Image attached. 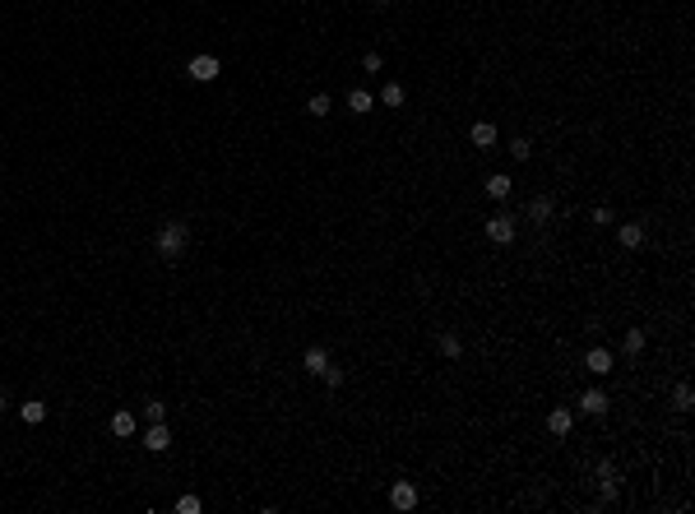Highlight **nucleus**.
<instances>
[{
  "label": "nucleus",
  "instance_id": "obj_23",
  "mask_svg": "<svg viewBox=\"0 0 695 514\" xmlns=\"http://www.w3.org/2000/svg\"><path fill=\"white\" fill-rule=\"evenodd\" d=\"M510 158H515V162H524V158H533V144H528V140H515V144H510Z\"/></svg>",
  "mask_w": 695,
  "mask_h": 514
},
{
  "label": "nucleus",
  "instance_id": "obj_16",
  "mask_svg": "<svg viewBox=\"0 0 695 514\" xmlns=\"http://www.w3.org/2000/svg\"><path fill=\"white\" fill-rule=\"evenodd\" d=\"M468 140L478 144V149H492V144H496V125L492 121H478L473 130H468Z\"/></svg>",
  "mask_w": 695,
  "mask_h": 514
},
{
  "label": "nucleus",
  "instance_id": "obj_21",
  "mask_svg": "<svg viewBox=\"0 0 695 514\" xmlns=\"http://www.w3.org/2000/svg\"><path fill=\"white\" fill-rule=\"evenodd\" d=\"M403 97H408L403 84H385V88H380V102H385V107H403Z\"/></svg>",
  "mask_w": 695,
  "mask_h": 514
},
{
  "label": "nucleus",
  "instance_id": "obj_5",
  "mask_svg": "<svg viewBox=\"0 0 695 514\" xmlns=\"http://www.w3.org/2000/svg\"><path fill=\"white\" fill-rule=\"evenodd\" d=\"M552 218H556V200H552V195H538V200H528V222L547 227Z\"/></svg>",
  "mask_w": 695,
  "mask_h": 514
},
{
  "label": "nucleus",
  "instance_id": "obj_17",
  "mask_svg": "<svg viewBox=\"0 0 695 514\" xmlns=\"http://www.w3.org/2000/svg\"><path fill=\"white\" fill-rule=\"evenodd\" d=\"M371 107H376V97H371V88H353V93H348V111H357V116H367Z\"/></svg>",
  "mask_w": 695,
  "mask_h": 514
},
{
  "label": "nucleus",
  "instance_id": "obj_19",
  "mask_svg": "<svg viewBox=\"0 0 695 514\" xmlns=\"http://www.w3.org/2000/svg\"><path fill=\"white\" fill-rule=\"evenodd\" d=\"M672 408H677V412H691V408H695V390L686 385V380H681L677 390H672Z\"/></svg>",
  "mask_w": 695,
  "mask_h": 514
},
{
  "label": "nucleus",
  "instance_id": "obj_7",
  "mask_svg": "<svg viewBox=\"0 0 695 514\" xmlns=\"http://www.w3.org/2000/svg\"><path fill=\"white\" fill-rule=\"evenodd\" d=\"M580 412H589V417H602V412H607V394H602L598 385H589V390L580 394Z\"/></svg>",
  "mask_w": 695,
  "mask_h": 514
},
{
  "label": "nucleus",
  "instance_id": "obj_28",
  "mask_svg": "<svg viewBox=\"0 0 695 514\" xmlns=\"http://www.w3.org/2000/svg\"><path fill=\"white\" fill-rule=\"evenodd\" d=\"M144 417H149V421H163V417H167V403H149V408H144Z\"/></svg>",
  "mask_w": 695,
  "mask_h": 514
},
{
  "label": "nucleus",
  "instance_id": "obj_29",
  "mask_svg": "<svg viewBox=\"0 0 695 514\" xmlns=\"http://www.w3.org/2000/svg\"><path fill=\"white\" fill-rule=\"evenodd\" d=\"M371 5H380V10H385V5H394V0H371Z\"/></svg>",
  "mask_w": 695,
  "mask_h": 514
},
{
  "label": "nucleus",
  "instance_id": "obj_18",
  "mask_svg": "<svg viewBox=\"0 0 695 514\" xmlns=\"http://www.w3.org/2000/svg\"><path fill=\"white\" fill-rule=\"evenodd\" d=\"M19 417L28 421V426H37V421H46V403L42 399H28V403H19Z\"/></svg>",
  "mask_w": 695,
  "mask_h": 514
},
{
  "label": "nucleus",
  "instance_id": "obj_9",
  "mask_svg": "<svg viewBox=\"0 0 695 514\" xmlns=\"http://www.w3.org/2000/svg\"><path fill=\"white\" fill-rule=\"evenodd\" d=\"M645 222H621V227H617V241H621V246H626V250H640V246H645Z\"/></svg>",
  "mask_w": 695,
  "mask_h": 514
},
{
  "label": "nucleus",
  "instance_id": "obj_26",
  "mask_svg": "<svg viewBox=\"0 0 695 514\" xmlns=\"http://www.w3.org/2000/svg\"><path fill=\"white\" fill-rule=\"evenodd\" d=\"M380 65H385V61H380V51H367V56H362V70H367V75H376Z\"/></svg>",
  "mask_w": 695,
  "mask_h": 514
},
{
  "label": "nucleus",
  "instance_id": "obj_2",
  "mask_svg": "<svg viewBox=\"0 0 695 514\" xmlns=\"http://www.w3.org/2000/svg\"><path fill=\"white\" fill-rule=\"evenodd\" d=\"M515 232H519V218H515V213H506V209L487 218V236H492L496 246H510V241H515Z\"/></svg>",
  "mask_w": 695,
  "mask_h": 514
},
{
  "label": "nucleus",
  "instance_id": "obj_4",
  "mask_svg": "<svg viewBox=\"0 0 695 514\" xmlns=\"http://www.w3.org/2000/svg\"><path fill=\"white\" fill-rule=\"evenodd\" d=\"M617 482H621L617 464H612V459H602V464H598V486H602V505H612V500H617Z\"/></svg>",
  "mask_w": 695,
  "mask_h": 514
},
{
  "label": "nucleus",
  "instance_id": "obj_11",
  "mask_svg": "<svg viewBox=\"0 0 695 514\" xmlns=\"http://www.w3.org/2000/svg\"><path fill=\"white\" fill-rule=\"evenodd\" d=\"M571 426H575L571 408H552V412H547V431H552V436H571Z\"/></svg>",
  "mask_w": 695,
  "mask_h": 514
},
{
  "label": "nucleus",
  "instance_id": "obj_3",
  "mask_svg": "<svg viewBox=\"0 0 695 514\" xmlns=\"http://www.w3.org/2000/svg\"><path fill=\"white\" fill-rule=\"evenodd\" d=\"M185 75L195 79V84H214V79L223 75V61H218V56H209V51H204V56H195V61L185 65Z\"/></svg>",
  "mask_w": 695,
  "mask_h": 514
},
{
  "label": "nucleus",
  "instance_id": "obj_24",
  "mask_svg": "<svg viewBox=\"0 0 695 514\" xmlns=\"http://www.w3.org/2000/svg\"><path fill=\"white\" fill-rule=\"evenodd\" d=\"M204 505H200V496H181L176 500V514H200Z\"/></svg>",
  "mask_w": 695,
  "mask_h": 514
},
{
  "label": "nucleus",
  "instance_id": "obj_20",
  "mask_svg": "<svg viewBox=\"0 0 695 514\" xmlns=\"http://www.w3.org/2000/svg\"><path fill=\"white\" fill-rule=\"evenodd\" d=\"M645 329H631V334H626V339H621V352H626V357H640V352H645Z\"/></svg>",
  "mask_w": 695,
  "mask_h": 514
},
{
  "label": "nucleus",
  "instance_id": "obj_25",
  "mask_svg": "<svg viewBox=\"0 0 695 514\" xmlns=\"http://www.w3.org/2000/svg\"><path fill=\"white\" fill-rule=\"evenodd\" d=\"M320 380H324V385H329V390H339V385H343V371H339V366H334V361H329V366H324V375H320Z\"/></svg>",
  "mask_w": 695,
  "mask_h": 514
},
{
  "label": "nucleus",
  "instance_id": "obj_10",
  "mask_svg": "<svg viewBox=\"0 0 695 514\" xmlns=\"http://www.w3.org/2000/svg\"><path fill=\"white\" fill-rule=\"evenodd\" d=\"M389 505H394V510H413L417 505V486L413 482H394L389 486Z\"/></svg>",
  "mask_w": 695,
  "mask_h": 514
},
{
  "label": "nucleus",
  "instance_id": "obj_22",
  "mask_svg": "<svg viewBox=\"0 0 695 514\" xmlns=\"http://www.w3.org/2000/svg\"><path fill=\"white\" fill-rule=\"evenodd\" d=\"M329 107H334V102H329V93H315V97L306 102V111L315 116V121H320V116H329Z\"/></svg>",
  "mask_w": 695,
  "mask_h": 514
},
{
  "label": "nucleus",
  "instance_id": "obj_14",
  "mask_svg": "<svg viewBox=\"0 0 695 514\" xmlns=\"http://www.w3.org/2000/svg\"><path fill=\"white\" fill-rule=\"evenodd\" d=\"M510 190H515V181H510L506 171H496V176H487V195H492V200H510Z\"/></svg>",
  "mask_w": 695,
  "mask_h": 514
},
{
  "label": "nucleus",
  "instance_id": "obj_15",
  "mask_svg": "<svg viewBox=\"0 0 695 514\" xmlns=\"http://www.w3.org/2000/svg\"><path fill=\"white\" fill-rule=\"evenodd\" d=\"M436 348H441V357H450V361L463 357V339H459V334H441V339H436Z\"/></svg>",
  "mask_w": 695,
  "mask_h": 514
},
{
  "label": "nucleus",
  "instance_id": "obj_8",
  "mask_svg": "<svg viewBox=\"0 0 695 514\" xmlns=\"http://www.w3.org/2000/svg\"><path fill=\"white\" fill-rule=\"evenodd\" d=\"M584 366H589L593 375H607V371H612V352H607L602 343H593V348L584 352Z\"/></svg>",
  "mask_w": 695,
  "mask_h": 514
},
{
  "label": "nucleus",
  "instance_id": "obj_30",
  "mask_svg": "<svg viewBox=\"0 0 695 514\" xmlns=\"http://www.w3.org/2000/svg\"><path fill=\"white\" fill-rule=\"evenodd\" d=\"M5 408H10V403H5V394H0V412H5Z\"/></svg>",
  "mask_w": 695,
  "mask_h": 514
},
{
  "label": "nucleus",
  "instance_id": "obj_12",
  "mask_svg": "<svg viewBox=\"0 0 695 514\" xmlns=\"http://www.w3.org/2000/svg\"><path fill=\"white\" fill-rule=\"evenodd\" d=\"M135 426H139V417H135V412H125V408H121V412H111V436L130 440V436H135Z\"/></svg>",
  "mask_w": 695,
  "mask_h": 514
},
{
  "label": "nucleus",
  "instance_id": "obj_1",
  "mask_svg": "<svg viewBox=\"0 0 695 514\" xmlns=\"http://www.w3.org/2000/svg\"><path fill=\"white\" fill-rule=\"evenodd\" d=\"M185 241H190V227L172 218V222H163V232L154 236V250L163 255V260H176V255L185 250Z\"/></svg>",
  "mask_w": 695,
  "mask_h": 514
},
{
  "label": "nucleus",
  "instance_id": "obj_13",
  "mask_svg": "<svg viewBox=\"0 0 695 514\" xmlns=\"http://www.w3.org/2000/svg\"><path fill=\"white\" fill-rule=\"evenodd\" d=\"M324 366H329V352H324V348H306V357H302V371L324 375Z\"/></svg>",
  "mask_w": 695,
  "mask_h": 514
},
{
  "label": "nucleus",
  "instance_id": "obj_6",
  "mask_svg": "<svg viewBox=\"0 0 695 514\" xmlns=\"http://www.w3.org/2000/svg\"><path fill=\"white\" fill-rule=\"evenodd\" d=\"M144 445H149L154 454L172 450V426H167V421H149V436H144Z\"/></svg>",
  "mask_w": 695,
  "mask_h": 514
},
{
  "label": "nucleus",
  "instance_id": "obj_27",
  "mask_svg": "<svg viewBox=\"0 0 695 514\" xmlns=\"http://www.w3.org/2000/svg\"><path fill=\"white\" fill-rule=\"evenodd\" d=\"M607 222H612V209L598 204V209H593V227H607Z\"/></svg>",
  "mask_w": 695,
  "mask_h": 514
}]
</instances>
